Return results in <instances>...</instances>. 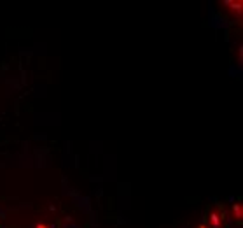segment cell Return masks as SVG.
Segmentation results:
<instances>
[{"instance_id":"cell-1","label":"cell","mask_w":243,"mask_h":228,"mask_svg":"<svg viewBox=\"0 0 243 228\" xmlns=\"http://www.w3.org/2000/svg\"><path fill=\"white\" fill-rule=\"evenodd\" d=\"M233 214H234L236 219L241 217V205H240V204H234V205H233Z\"/></svg>"},{"instance_id":"cell-2","label":"cell","mask_w":243,"mask_h":228,"mask_svg":"<svg viewBox=\"0 0 243 228\" xmlns=\"http://www.w3.org/2000/svg\"><path fill=\"white\" fill-rule=\"evenodd\" d=\"M37 228H49V226H47V225H44V223H40V225H38Z\"/></svg>"},{"instance_id":"cell-3","label":"cell","mask_w":243,"mask_h":228,"mask_svg":"<svg viewBox=\"0 0 243 228\" xmlns=\"http://www.w3.org/2000/svg\"><path fill=\"white\" fill-rule=\"evenodd\" d=\"M200 228H206V226H205V225H201V226H200Z\"/></svg>"}]
</instances>
